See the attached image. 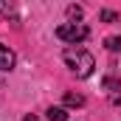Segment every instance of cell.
Returning <instances> with one entry per match:
<instances>
[{"label": "cell", "mask_w": 121, "mask_h": 121, "mask_svg": "<svg viewBox=\"0 0 121 121\" xmlns=\"http://www.w3.org/2000/svg\"><path fill=\"white\" fill-rule=\"evenodd\" d=\"M101 85H104V90H121V79H116V76H107Z\"/></svg>", "instance_id": "7"}, {"label": "cell", "mask_w": 121, "mask_h": 121, "mask_svg": "<svg viewBox=\"0 0 121 121\" xmlns=\"http://www.w3.org/2000/svg\"><path fill=\"white\" fill-rule=\"evenodd\" d=\"M14 62H17L14 51H11V48H6V45H0V70H11V68H14Z\"/></svg>", "instance_id": "3"}, {"label": "cell", "mask_w": 121, "mask_h": 121, "mask_svg": "<svg viewBox=\"0 0 121 121\" xmlns=\"http://www.w3.org/2000/svg\"><path fill=\"white\" fill-rule=\"evenodd\" d=\"M99 17H101L104 23H113V20H118V14H116V11H101Z\"/></svg>", "instance_id": "10"}, {"label": "cell", "mask_w": 121, "mask_h": 121, "mask_svg": "<svg viewBox=\"0 0 121 121\" xmlns=\"http://www.w3.org/2000/svg\"><path fill=\"white\" fill-rule=\"evenodd\" d=\"M0 14H3V17H11V14H14V6L6 3V0H0Z\"/></svg>", "instance_id": "8"}, {"label": "cell", "mask_w": 121, "mask_h": 121, "mask_svg": "<svg viewBox=\"0 0 121 121\" xmlns=\"http://www.w3.org/2000/svg\"><path fill=\"white\" fill-rule=\"evenodd\" d=\"M62 59H65V65H68L79 79H87V76L93 73V68H96L93 54L85 51V48H79V45H68V48L62 51Z\"/></svg>", "instance_id": "1"}, {"label": "cell", "mask_w": 121, "mask_h": 121, "mask_svg": "<svg viewBox=\"0 0 121 121\" xmlns=\"http://www.w3.org/2000/svg\"><path fill=\"white\" fill-rule=\"evenodd\" d=\"M56 37L62 42H68V45H79V42H85L90 37V28L82 26V23H62L56 28Z\"/></svg>", "instance_id": "2"}, {"label": "cell", "mask_w": 121, "mask_h": 121, "mask_svg": "<svg viewBox=\"0 0 121 121\" xmlns=\"http://www.w3.org/2000/svg\"><path fill=\"white\" fill-rule=\"evenodd\" d=\"M104 45H107V51L121 54V37H107V39H104Z\"/></svg>", "instance_id": "6"}, {"label": "cell", "mask_w": 121, "mask_h": 121, "mask_svg": "<svg viewBox=\"0 0 121 121\" xmlns=\"http://www.w3.org/2000/svg\"><path fill=\"white\" fill-rule=\"evenodd\" d=\"M48 121H68V110L65 107H51L48 110Z\"/></svg>", "instance_id": "4"}, {"label": "cell", "mask_w": 121, "mask_h": 121, "mask_svg": "<svg viewBox=\"0 0 121 121\" xmlns=\"http://www.w3.org/2000/svg\"><path fill=\"white\" fill-rule=\"evenodd\" d=\"M65 104L68 107H82L85 104V96L82 93H65Z\"/></svg>", "instance_id": "5"}, {"label": "cell", "mask_w": 121, "mask_h": 121, "mask_svg": "<svg viewBox=\"0 0 121 121\" xmlns=\"http://www.w3.org/2000/svg\"><path fill=\"white\" fill-rule=\"evenodd\" d=\"M113 104H121V93H116V96H113Z\"/></svg>", "instance_id": "11"}, {"label": "cell", "mask_w": 121, "mask_h": 121, "mask_svg": "<svg viewBox=\"0 0 121 121\" xmlns=\"http://www.w3.org/2000/svg\"><path fill=\"white\" fill-rule=\"evenodd\" d=\"M68 17H73V20H82V6H68Z\"/></svg>", "instance_id": "9"}]
</instances>
